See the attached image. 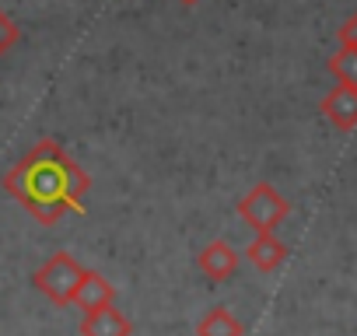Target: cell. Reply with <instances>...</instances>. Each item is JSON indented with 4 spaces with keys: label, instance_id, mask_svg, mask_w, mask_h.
Masks as SVG:
<instances>
[{
    "label": "cell",
    "instance_id": "6",
    "mask_svg": "<svg viewBox=\"0 0 357 336\" xmlns=\"http://www.w3.org/2000/svg\"><path fill=\"white\" fill-rule=\"evenodd\" d=\"M197 263H200V270H204L211 280H225V277H231V273L238 270V252H235L225 238H218V242L204 245V252L197 256Z\"/></svg>",
    "mask_w": 357,
    "mask_h": 336
},
{
    "label": "cell",
    "instance_id": "9",
    "mask_svg": "<svg viewBox=\"0 0 357 336\" xmlns=\"http://www.w3.org/2000/svg\"><path fill=\"white\" fill-rule=\"evenodd\" d=\"M197 336H242V322H238L228 308H211V312L200 319Z\"/></svg>",
    "mask_w": 357,
    "mask_h": 336
},
{
    "label": "cell",
    "instance_id": "11",
    "mask_svg": "<svg viewBox=\"0 0 357 336\" xmlns=\"http://www.w3.org/2000/svg\"><path fill=\"white\" fill-rule=\"evenodd\" d=\"M18 36H22V32H18V25H15L4 11H0V56H4V53L18 43Z\"/></svg>",
    "mask_w": 357,
    "mask_h": 336
},
{
    "label": "cell",
    "instance_id": "10",
    "mask_svg": "<svg viewBox=\"0 0 357 336\" xmlns=\"http://www.w3.org/2000/svg\"><path fill=\"white\" fill-rule=\"evenodd\" d=\"M326 70H329V74H333L340 84H354V88H357V49H350V46H340V49L329 56Z\"/></svg>",
    "mask_w": 357,
    "mask_h": 336
},
{
    "label": "cell",
    "instance_id": "4",
    "mask_svg": "<svg viewBox=\"0 0 357 336\" xmlns=\"http://www.w3.org/2000/svg\"><path fill=\"white\" fill-rule=\"evenodd\" d=\"M319 112H322L336 130H343V133L357 130V88L336 81V88H329L326 98L319 102Z\"/></svg>",
    "mask_w": 357,
    "mask_h": 336
},
{
    "label": "cell",
    "instance_id": "13",
    "mask_svg": "<svg viewBox=\"0 0 357 336\" xmlns=\"http://www.w3.org/2000/svg\"><path fill=\"white\" fill-rule=\"evenodd\" d=\"M178 4H186V8H193V4H200V0H178Z\"/></svg>",
    "mask_w": 357,
    "mask_h": 336
},
{
    "label": "cell",
    "instance_id": "8",
    "mask_svg": "<svg viewBox=\"0 0 357 336\" xmlns=\"http://www.w3.org/2000/svg\"><path fill=\"white\" fill-rule=\"evenodd\" d=\"M245 256H249V263H252L256 270H263V273H273V270L284 263V256H287V245H284V242H280L273 231H259V235L249 242Z\"/></svg>",
    "mask_w": 357,
    "mask_h": 336
},
{
    "label": "cell",
    "instance_id": "3",
    "mask_svg": "<svg viewBox=\"0 0 357 336\" xmlns=\"http://www.w3.org/2000/svg\"><path fill=\"white\" fill-rule=\"evenodd\" d=\"M291 214V204L284 200L280 190H273L270 183L252 186L242 200H238V217L259 235V231H273L284 217Z\"/></svg>",
    "mask_w": 357,
    "mask_h": 336
},
{
    "label": "cell",
    "instance_id": "12",
    "mask_svg": "<svg viewBox=\"0 0 357 336\" xmlns=\"http://www.w3.org/2000/svg\"><path fill=\"white\" fill-rule=\"evenodd\" d=\"M336 36H340V46L357 49V11H354V15H350V18L340 25V32H336Z\"/></svg>",
    "mask_w": 357,
    "mask_h": 336
},
{
    "label": "cell",
    "instance_id": "7",
    "mask_svg": "<svg viewBox=\"0 0 357 336\" xmlns=\"http://www.w3.org/2000/svg\"><path fill=\"white\" fill-rule=\"evenodd\" d=\"M130 333H133V326L123 312H116V305L88 312L81 322V336H130Z\"/></svg>",
    "mask_w": 357,
    "mask_h": 336
},
{
    "label": "cell",
    "instance_id": "5",
    "mask_svg": "<svg viewBox=\"0 0 357 336\" xmlns=\"http://www.w3.org/2000/svg\"><path fill=\"white\" fill-rule=\"evenodd\" d=\"M112 301H116V287H112V284H109L102 273L88 270L70 305H77V308L88 315V312H98V308H105V305H112Z\"/></svg>",
    "mask_w": 357,
    "mask_h": 336
},
{
    "label": "cell",
    "instance_id": "1",
    "mask_svg": "<svg viewBox=\"0 0 357 336\" xmlns=\"http://www.w3.org/2000/svg\"><path fill=\"white\" fill-rule=\"evenodd\" d=\"M8 190L39 221H56L67 211H84L81 197L88 190V176L63 158V151L53 140H43L8 176Z\"/></svg>",
    "mask_w": 357,
    "mask_h": 336
},
{
    "label": "cell",
    "instance_id": "2",
    "mask_svg": "<svg viewBox=\"0 0 357 336\" xmlns=\"http://www.w3.org/2000/svg\"><path fill=\"white\" fill-rule=\"evenodd\" d=\"M84 266L70 256V252H56V256H50L43 266H39V273H36V287L53 301V305H70L74 301V294H77V287H81V280H84Z\"/></svg>",
    "mask_w": 357,
    "mask_h": 336
}]
</instances>
